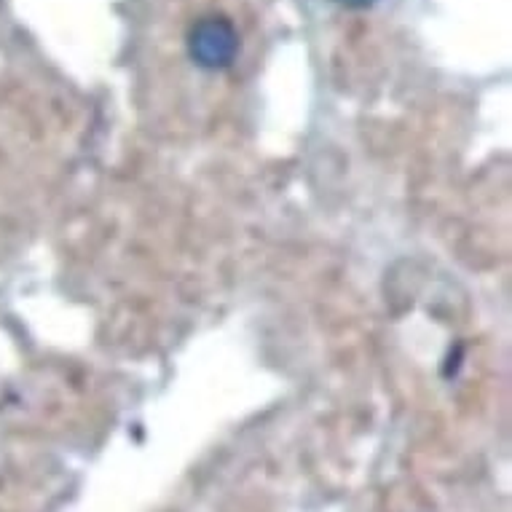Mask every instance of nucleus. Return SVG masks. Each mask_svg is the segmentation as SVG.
I'll return each instance as SVG.
<instances>
[{"label":"nucleus","mask_w":512,"mask_h":512,"mask_svg":"<svg viewBox=\"0 0 512 512\" xmlns=\"http://www.w3.org/2000/svg\"><path fill=\"white\" fill-rule=\"evenodd\" d=\"M188 51H191V59L199 68L223 70L236 59L239 35L228 19L204 17L188 33Z\"/></svg>","instance_id":"1"},{"label":"nucleus","mask_w":512,"mask_h":512,"mask_svg":"<svg viewBox=\"0 0 512 512\" xmlns=\"http://www.w3.org/2000/svg\"><path fill=\"white\" fill-rule=\"evenodd\" d=\"M338 3H344V6H354V9H360V6H370L373 0H338Z\"/></svg>","instance_id":"2"}]
</instances>
